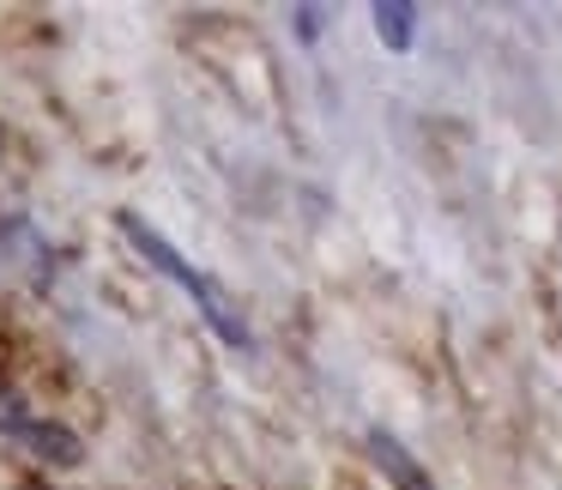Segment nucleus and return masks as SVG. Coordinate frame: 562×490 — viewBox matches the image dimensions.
I'll use <instances>...</instances> for the list:
<instances>
[{
	"label": "nucleus",
	"instance_id": "5",
	"mask_svg": "<svg viewBox=\"0 0 562 490\" xmlns=\"http://www.w3.org/2000/svg\"><path fill=\"white\" fill-rule=\"evenodd\" d=\"M315 31H321V13L315 7H296V37H315Z\"/></svg>",
	"mask_w": 562,
	"mask_h": 490
},
{
	"label": "nucleus",
	"instance_id": "4",
	"mask_svg": "<svg viewBox=\"0 0 562 490\" xmlns=\"http://www.w3.org/2000/svg\"><path fill=\"white\" fill-rule=\"evenodd\" d=\"M375 37L387 43L393 55H405L417 43V7H405V0H375Z\"/></svg>",
	"mask_w": 562,
	"mask_h": 490
},
{
	"label": "nucleus",
	"instance_id": "3",
	"mask_svg": "<svg viewBox=\"0 0 562 490\" xmlns=\"http://www.w3.org/2000/svg\"><path fill=\"white\" fill-rule=\"evenodd\" d=\"M369 448H375L381 472L393 478V490H436V485H429V472L412 460V448H400V442H393L387 430H369Z\"/></svg>",
	"mask_w": 562,
	"mask_h": 490
},
{
	"label": "nucleus",
	"instance_id": "1",
	"mask_svg": "<svg viewBox=\"0 0 562 490\" xmlns=\"http://www.w3.org/2000/svg\"><path fill=\"white\" fill-rule=\"evenodd\" d=\"M115 231L127 236V248H139V260H151V267H158L164 279H170V285H182V291L194 297V309L206 315V327L218 333L224 345H248V327H243V315H236V303H231V297H224L218 285L206 279V272L194 267V260L182 255V248L170 243V236H164V231H151V224L139 219V212H115Z\"/></svg>",
	"mask_w": 562,
	"mask_h": 490
},
{
	"label": "nucleus",
	"instance_id": "2",
	"mask_svg": "<svg viewBox=\"0 0 562 490\" xmlns=\"http://www.w3.org/2000/svg\"><path fill=\"white\" fill-rule=\"evenodd\" d=\"M0 430H13V436H19V442H31L37 454H55L61 466H74V460H79V436H74V430L43 424V417H25L19 405H0Z\"/></svg>",
	"mask_w": 562,
	"mask_h": 490
}]
</instances>
